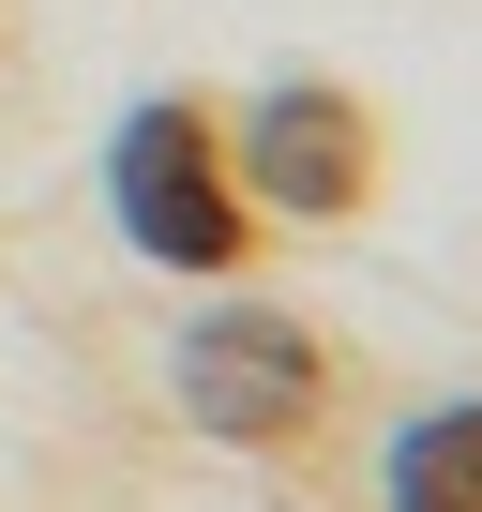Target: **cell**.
<instances>
[{
	"instance_id": "1",
	"label": "cell",
	"mask_w": 482,
	"mask_h": 512,
	"mask_svg": "<svg viewBox=\"0 0 482 512\" xmlns=\"http://www.w3.org/2000/svg\"><path fill=\"white\" fill-rule=\"evenodd\" d=\"M106 196H121V226L166 256V272H226V256H241V181L211 166V121H196L181 91H151V106L121 121Z\"/></svg>"
},
{
	"instance_id": "2",
	"label": "cell",
	"mask_w": 482,
	"mask_h": 512,
	"mask_svg": "<svg viewBox=\"0 0 482 512\" xmlns=\"http://www.w3.org/2000/svg\"><path fill=\"white\" fill-rule=\"evenodd\" d=\"M181 407L211 437H302L317 422V332L272 317V302H226L181 332Z\"/></svg>"
},
{
	"instance_id": "3",
	"label": "cell",
	"mask_w": 482,
	"mask_h": 512,
	"mask_svg": "<svg viewBox=\"0 0 482 512\" xmlns=\"http://www.w3.org/2000/svg\"><path fill=\"white\" fill-rule=\"evenodd\" d=\"M241 166H257V196H272V211H362L377 136H362V106H347V91H272V106H257V136H241Z\"/></svg>"
},
{
	"instance_id": "4",
	"label": "cell",
	"mask_w": 482,
	"mask_h": 512,
	"mask_svg": "<svg viewBox=\"0 0 482 512\" xmlns=\"http://www.w3.org/2000/svg\"><path fill=\"white\" fill-rule=\"evenodd\" d=\"M392 512H482V407H437L392 437Z\"/></svg>"
}]
</instances>
